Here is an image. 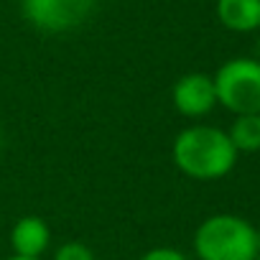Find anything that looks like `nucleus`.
<instances>
[{
    "mask_svg": "<svg viewBox=\"0 0 260 260\" xmlns=\"http://www.w3.org/2000/svg\"><path fill=\"white\" fill-rule=\"evenodd\" d=\"M237 156L227 130L214 125H189L171 143L174 166L194 181L224 179L235 169Z\"/></svg>",
    "mask_w": 260,
    "mask_h": 260,
    "instance_id": "f257e3e1",
    "label": "nucleus"
},
{
    "mask_svg": "<svg viewBox=\"0 0 260 260\" xmlns=\"http://www.w3.org/2000/svg\"><path fill=\"white\" fill-rule=\"evenodd\" d=\"M194 255L197 260H255V227L240 214H212L194 232Z\"/></svg>",
    "mask_w": 260,
    "mask_h": 260,
    "instance_id": "f03ea898",
    "label": "nucleus"
},
{
    "mask_svg": "<svg viewBox=\"0 0 260 260\" xmlns=\"http://www.w3.org/2000/svg\"><path fill=\"white\" fill-rule=\"evenodd\" d=\"M217 105L232 115L260 112V61L255 56L227 59L214 74Z\"/></svg>",
    "mask_w": 260,
    "mask_h": 260,
    "instance_id": "7ed1b4c3",
    "label": "nucleus"
},
{
    "mask_svg": "<svg viewBox=\"0 0 260 260\" xmlns=\"http://www.w3.org/2000/svg\"><path fill=\"white\" fill-rule=\"evenodd\" d=\"M97 0H21L28 26L41 34H69L89 21Z\"/></svg>",
    "mask_w": 260,
    "mask_h": 260,
    "instance_id": "20e7f679",
    "label": "nucleus"
},
{
    "mask_svg": "<svg viewBox=\"0 0 260 260\" xmlns=\"http://www.w3.org/2000/svg\"><path fill=\"white\" fill-rule=\"evenodd\" d=\"M171 105L184 117H204L217 107V92L212 74L204 72H189L179 77L171 87Z\"/></svg>",
    "mask_w": 260,
    "mask_h": 260,
    "instance_id": "39448f33",
    "label": "nucleus"
},
{
    "mask_svg": "<svg viewBox=\"0 0 260 260\" xmlns=\"http://www.w3.org/2000/svg\"><path fill=\"white\" fill-rule=\"evenodd\" d=\"M8 245L13 255L23 257H41L49 245H51V227L44 217L39 214H26L21 217L8 235Z\"/></svg>",
    "mask_w": 260,
    "mask_h": 260,
    "instance_id": "423d86ee",
    "label": "nucleus"
},
{
    "mask_svg": "<svg viewBox=\"0 0 260 260\" xmlns=\"http://www.w3.org/2000/svg\"><path fill=\"white\" fill-rule=\"evenodd\" d=\"M217 18L232 34H252L260 28V0H217Z\"/></svg>",
    "mask_w": 260,
    "mask_h": 260,
    "instance_id": "0eeeda50",
    "label": "nucleus"
},
{
    "mask_svg": "<svg viewBox=\"0 0 260 260\" xmlns=\"http://www.w3.org/2000/svg\"><path fill=\"white\" fill-rule=\"evenodd\" d=\"M227 136L237 153H257L260 151V112L235 115Z\"/></svg>",
    "mask_w": 260,
    "mask_h": 260,
    "instance_id": "6e6552de",
    "label": "nucleus"
},
{
    "mask_svg": "<svg viewBox=\"0 0 260 260\" xmlns=\"http://www.w3.org/2000/svg\"><path fill=\"white\" fill-rule=\"evenodd\" d=\"M54 260H97L92 247L82 240H67L54 250Z\"/></svg>",
    "mask_w": 260,
    "mask_h": 260,
    "instance_id": "1a4fd4ad",
    "label": "nucleus"
},
{
    "mask_svg": "<svg viewBox=\"0 0 260 260\" xmlns=\"http://www.w3.org/2000/svg\"><path fill=\"white\" fill-rule=\"evenodd\" d=\"M138 260H191L186 252H181L179 247H169V245H158V247H151L146 250Z\"/></svg>",
    "mask_w": 260,
    "mask_h": 260,
    "instance_id": "9d476101",
    "label": "nucleus"
},
{
    "mask_svg": "<svg viewBox=\"0 0 260 260\" xmlns=\"http://www.w3.org/2000/svg\"><path fill=\"white\" fill-rule=\"evenodd\" d=\"M6 260H41V257H23V255H13V252H11Z\"/></svg>",
    "mask_w": 260,
    "mask_h": 260,
    "instance_id": "9b49d317",
    "label": "nucleus"
},
{
    "mask_svg": "<svg viewBox=\"0 0 260 260\" xmlns=\"http://www.w3.org/2000/svg\"><path fill=\"white\" fill-rule=\"evenodd\" d=\"M255 245H257V255H260V227H255Z\"/></svg>",
    "mask_w": 260,
    "mask_h": 260,
    "instance_id": "f8f14e48",
    "label": "nucleus"
},
{
    "mask_svg": "<svg viewBox=\"0 0 260 260\" xmlns=\"http://www.w3.org/2000/svg\"><path fill=\"white\" fill-rule=\"evenodd\" d=\"M255 59H257V61H260V41H257V56H255Z\"/></svg>",
    "mask_w": 260,
    "mask_h": 260,
    "instance_id": "ddd939ff",
    "label": "nucleus"
},
{
    "mask_svg": "<svg viewBox=\"0 0 260 260\" xmlns=\"http://www.w3.org/2000/svg\"><path fill=\"white\" fill-rule=\"evenodd\" d=\"M0 146H3V136H0Z\"/></svg>",
    "mask_w": 260,
    "mask_h": 260,
    "instance_id": "4468645a",
    "label": "nucleus"
},
{
    "mask_svg": "<svg viewBox=\"0 0 260 260\" xmlns=\"http://www.w3.org/2000/svg\"><path fill=\"white\" fill-rule=\"evenodd\" d=\"M255 260H260V255H257V257H255Z\"/></svg>",
    "mask_w": 260,
    "mask_h": 260,
    "instance_id": "2eb2a0df",
    "label": "nucleus"
}]
</instances>
